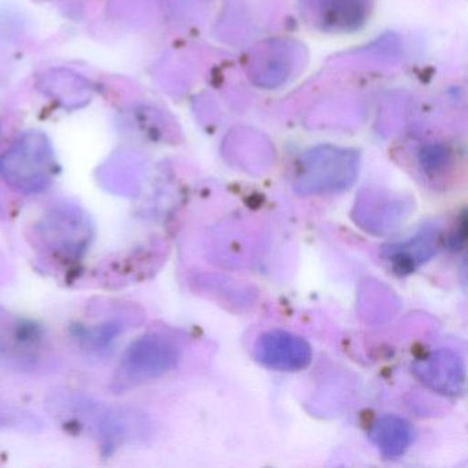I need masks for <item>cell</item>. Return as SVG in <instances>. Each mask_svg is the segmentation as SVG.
Returning <instances> with one entry per match:
<instances>
[{
  "label": "cell",
  "instance_id": "cell-1",
  "mask_svg": "<svg viewBox=\"0 0 468 468\" xmlns=\"http://www.w3.org/2000/svg\"><path fill=\"white\" fill-rule=\"evenodd\" d=\"M48 410L62 423L89 431L106 453L152 434V421L142 410L106 405L79 391L57 390L48 399Z\"/></svg>",
  "mask_w": 468,
  "mask_h": 468
},
{
  "label": "cell",
  "instance_id": "cell-2",
  "mask_svg": "<svg viewBox=\"0 0 468 468\" xmlns=\"http://www.w3.org/2000/svg\"><path fill=\"white\" fill-rule=\"evenodd\" d=\"M360 155L352 149L319 146L301 155L294 188L301 196H324L347 190L355 185Z\"/></svg>",
  "mask_w": 468,
  "mask_h": 468
},
{
  "label": "cell",
  "instance_id": "cell-3",
  "mask_svg": "<svg viewBox=\"0 0 468 468\" xmlns=\"http://www.w3.org/2000/svg\"><path fill=\"white\" fill-rule=\"evenodd\" d=\"M179 358L180 347L174 338L160 333L144 334L122 355L114 375V388L127 390L157 379L174 369Z\"/></svg>",
  "mask_w": 468,
  "mask_h": 468
},
{
  "label": "cell",
  "instance_id": "cell-4",
  "mask_svg": "<svg viewBox=\"0 0 468 468\" xmlns=\"http://www.w3.org/2000/svg\"><path fill=\"white\" fill-rule=\"evenodd\" d=\"M37 240L51 253L78 260L94 238V226L84 210L75 205H58L35 227Z\"/></svg>",
  "mask_w": 468,
  "mask_h": 468
},
{
  "label": "cell",
  "instance_id": "cell-5",
  "mask_svg": "<svg viewBox=\"0 0 468 468\" xmlns=\"http://www.w3.org/2000/svg\"><path fill=\"white\" fill-rule=\"evenodd\" d=\"M5 179L24 194L46 190L53 176V157L45 146H20L12 150L0 165Z\"/></svg>",
  "mask_w": 468,
  "mask_h": 468
},
{
  "label": "cell",
  "instance_id": "cell-6",
  "mask_svg": "<svg viewBox=\"0 0 468 468\" xmlns=\"http://www.w3.org/2000/svg\"><path fill=\"white\" fill-rule=\"evenodd\" d=\"M254 357L268 368L297 372L312 361V347L305 339L287 331L262 334L254 345Z\"/></svg>",
  "mask_w": 468,
  "mask_h": 468
},
{
  "label": "cell",
  "instance_id": "cell-7",
  "mask_svg": "<svg viewBox=\"0 0 468 468\" xmlns=\"http://www.w3.org/2000/svg\"><path fill=\"white\" fill-rule=\"evenodd\" d=\"M412 372L426 388L443 396L464 393V358L453 350L440 349L419 358L412 364Z\"/></svg>",
  "mask_w": 468,
  "mask_h": 468
},
{
  "label": "cell",
  "instance_id": "cell-8",
  "mask_svg": "<svg viewBox=\"0 0 468 468\" xmlns=\"http://www.w3.org/2000/svg\"><path fill=\"white\" fill-rule=\"evenodd\" d=\"M45 349L42 331L37 325L10 319L0 312V357L34 369L45 360Z\"/></svg>",
  "mask_w": 468,
  "mask_h": 468
},
{
  "label": "cell",
  "instance_id": "cell-9",
  "mask_svg": "<svg viewBox=\"0 0 468 468\" xmlns=\"http://www.w3.org/2000/svg\"><path fill=\"white\" fill-rule=\"evenodd\" d=\"M372 0H305L306 13L328 32L360 29L371 15Z\"/></svg>",
  "mask_w": 468,
  "mask_h": 468
},
{
  "label": "cell",
  "instance_id": "cell-10",
  "mask_svg": "<svg viewBox=\"0 0 468 468\" xmlns=\"http://www.w3.org/2000/svg\"><path fill=\"white\" fill-rule=\"evenodd\" d=\"M441 231L434 224L424 226L404 242L385 246L382 259L397 275H410L437 254Z\"/></svg>",
  "mask_w": 468,
  "mask_h": 468
},
{
  "label": "cell",
  "instance_id": "cell-11",
  "mask_svg": "<svg viewBox=\"0 0 468 468\" xmlns=\"http://www.w3.org/2000/svg\"><path fill=\"white\" fill-rule=\"evenodd\" d=\"M408 212V204L401 198L368 193V196H361L360 199H357L353 218L360 224L361 229L383 234L397 229L399 223L407 218Z\"/></svg>",
  "mask_w": 468,
  "mask_h": 468
},
{
  "label": "cell",
  "instance_id": "cell-12",
  "mask_svg": "<svg viewBox=\"0 0 468 468\" xmlns=\"http://www.w3.org/2000/svg\"><path fill=\"white\" fill-rule=\"evenodd\" d=\"M369 438L382 456L386 459H397L410 448L413 431L405 419L396 415H385L375 421Z\"/></svg>",
  "mask_w": 468,
  "mask_h": 468
},
{
  "label": "cell",
  "instance_id": "cell-13",
  "mask_svg": "<svg viewBox=\"0 0 468 468\" xmlns=\"http://www.w3.org/2000/svg\"><path fill=\"white\" fill-rule=\"evenodd\" d=\"M128 327V316L113 317L106 320L102 324L94 327H79L75 333V338L80 342L81 346L91 352H103L113 345L114 339L119 338Z\"/></svg>",
  "mask_w": 468,
  "mask_h": 468
},
{
  "label": "cell",
  "instance_id": "cell-14",
  "mask_svg": "<svg viewBox=\"0 0 468 468\" xmlns=\"http://www.w3.org/2000/svg\"><path fill=\"white\" fill-rule=\"evenodd\" d=\"M448 153L441 146H429L420 154V164L424 171L435 174L445 166Z\"/></svg>",
  "mask_w": 468,
  "mask_h": 468
},
{
  "label": "cell",
  "instance_id": "cell-15",
  "mask_svg": "<svg viewBox=\"0 0 468 468\" xmlns=\"http://www.w3.org/2000/svg\"><path fill=\"white\" fill-rule=\"evenodd\" d=\"M7 418H9V413L0 410V424L7 423Z\"/></svg>",
  "mask_w": 468,
  "mask_h": 468
}]
</instances>
